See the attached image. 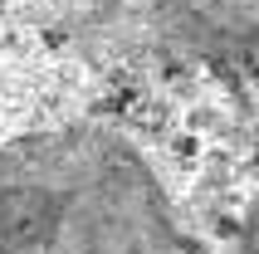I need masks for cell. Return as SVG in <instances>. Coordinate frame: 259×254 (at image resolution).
I'll use <instances>...</instances> for the list:
<instances>
[{"mask_svg": "<svg viewBox=\"0 0 259 254\" xmlns=\"http://www.w3.org/2000/svg\"><path fill=\"white\" fill-rule=\"evenodd\" d=\"M0 254H176L157 176L108 127L0 147Z\"/></svg>", "mask_w": 259, "mask_h": 254, "instance_id": "6da1fadb", "label": "cell"}, {"mask_svg": "<svg viewBox=\"0 0 259 254\" xmlns=\"http://www.w3.org/2000/svg\"><path fill=\"white\" fill-rule=\"evenodd\" d=\"M152 25L186 49H245L259 39V0H142Z\"/></svg>", "mask_w": 259, "mask_h": 254, "instance_id": "7a4b0ae2", "label": "cell"}, {"mask_svg": "<svg viewBox=\"0 0 259 254\" xmlns=\"http://www.w3.org/2000/svg\"><path fill=\"white\" fill-rule=\"evenodd\" d=\"M240 254H259V205H254V215H249V230H245V249Z\"/></svg>", "mask_w": 259, "mask_h": 254, "instance_id": "3957f363", "label": "cell"}]
</instances>
